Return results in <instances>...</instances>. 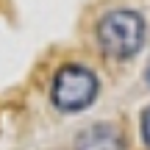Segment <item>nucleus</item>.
Instances as JSON below:
<instances>
[{"label": "nucleus", "instance_id": "3", "mask_svg": "<svg viewBox=\"0 0 150 150\" xmlns=\"http://www.w3.org/2000/svg\"><path fill=\"white\" fill-rule=\"evenodd\" d=\"M75 150H125V139L114 125L97 122L81 131V136L75 139Z\"/></svg>", "mask_w": 150, "mask_h": 150}, {"label": "nucleus", "instance_id": "2", "mask_svg": "<svg viewBox=\"0 0 150 150\" xmlns=\"http://www.w3.org/2000/svg\"><path fill=\"white\" fill-rule=\"evenodd\" d=\"M97 92H100V83H97V75L83 64H64L53 78V86H50V100L59 111L75 114L89 108L92 103L97 100Z\"/></svg>", "mask_w": 150, "mask_h": 150}, {"label": "nucleus", "instance_id": "5", "mask_svg": "<svg viewBox=\"0 0 150 150\" xmlns=\"http://www.w3.org/2000/svg\"><path fill=\"white\" fill-rule=\"evenodd\" d=\"M147 83H150V67H147Z\"/></svg>", "mask_w": 150, "mask_h": 150}, {"label": "nucleus", "instance_id": "4", "mask_svg": "<svg viewBox=\"0 0 150 150\" xmlns=\"http://www.w3.org/2000/svg\"><path fill=\"white\" fill-rule=\"evenodd\" d=\"M142 139H145V145L150 147V106L145 108V114H142Z\"/></svg>", "mask_w": 150, "mask_h": 150}, {"label": "nucleus", "instance_id": "1", "mask_svg": "<svg viewBox=\"0 0 150 150\" xmlns=\"http://www.w3.org/2000/svg\"><path fill=\"white\" fill-rule=\"evenodd\" d=\"M147 36L145 17L131 8H117L100 17L97 22V42L108 59H131L142 50Z\"/></svg>", "mask_w": 150, "mask_h": 150}]
</instances>
